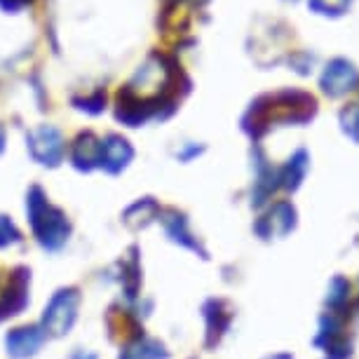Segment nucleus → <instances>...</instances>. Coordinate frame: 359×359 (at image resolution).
I'll list each match as a JSON object with an SVG mask.
<instances>
[{"label": "nucleus", "mask_w": 359, "mask_h": 359, "mask_svg": "<svg viewBox=\"0 0 359 359\" xmlns=\"http://www.w3.org/2000/svg\"><path fill=\"white\" fill-rule=\"evenodd\" d=\"M317 111V101L306 92L284 90L261 97L249 108L245 130L252 137H261L273 123H308Z\"/></svg>", "instance_id": "obj_1"}, {"label": "nucleus", "mask_w": 359, "mask_h": 359, "mask_svg": "<svg viewBox=\"0 0 359 359\" xmlns=\"http://www.w3.org/2000/svg\"><path fill=\"white\" fill-rule=\"evenodd\" d=\"M26 212H29L33 233L38 235L40 245L47 249H59L66 245L71 233L66 214L62 209L52 207L40 188H31L29 200H26Z\"/></svg>", "instance_id": "obj_2"}, {"label": "nucleus", "mask_w": 359, "mask_h": 359, "mask_svg": "<svg viewBox=\"0 0 359 359\" xmlns=\"http://www.w3.org/2000/svg\"><path fill=\"white\" fill-rule=\"evenodd\" d=\"M78 303H80V296H78L76 289L57 291V294L52 296L50 306L45 308V315H43L45 334H52V336L69 334V329L73 327L76 315H78Z\"/></svg>", "instance_id": "obj_3"}, {"label": "nucleus", "mask_w": 359, "mask_h": 359, "mask_svg": "<svg viewBox=\"0 0 359 359\" xmlns=\"http://www.w3.org/2000/svg\"><path fill=\"white\" fill-rule=\"evenodd\" d=\"M29 153L31 158L45 167H57L64 158V137L59 130L50 125H43L38 130L29 132Z\"/></svg>", "instance_id": "obj_4"}, {"label": "nucleus", "mask_w": 359, "mask_h": 359, "mask_svg": "<svg viewBox=\"0 0 359 359\" xmlns=\"http://www.w3.org/2000/svg\"><path fill=\"white\" fill-rule=\"evenodd\" d=\"M322 90L329 97H343L359 85V71L348 59H334L322 73Z\"/></svg>", "instance_id": "obj_5"}, {"label": "nucleus", "mask_w": 359, "mask_h": 359, "mask_svg": "<svg viewBox=\"0 0 359 359\" xmlns=\"http://www.w3.org/2000/svg\"><path fill=\"white\" fill-rule=\"evenodd\" d=\"M294 226H296V209L291 207L289 202H277V205L256 223V233L270 240V237L287 235L289 230H294Z\"/></svg>", "instance_id": "obj_6"}, {"label": "nucleus", "mask_w": 359, "mask_h": 359, "mask_svg": "<svg viewBox=\"0 0 359 359\" xmlns=\"http://www.w3.org/2000/svg\"><path fill=\"white\" fill-rule=\"evenodd\" d=\"M132 155H134L132 146L123 137H118V134H111V137L101 141L99 167H104L108 174H118L130 165Z\"/></svg>", "instance_id": "obj_7"}, {"label": "nucleus", "mask_w": 359, "mask_h": 359, "mask_svg": "<svg viewBox=\"0 0 359 359\" xmlns=\"http://www.w3.org/2000/svg\"><path fill=\"white\" fill-rule=\"evenodd\" d=\"M43 341H45V331H40L38 327H22L10 331L8 338H5V345H8V352L12 357L24 359L36 355Z\"/></svg>", "instance_id": "obj_8"}, {"label": "nucleus", "mask_w": 359, "mask_h": 359, "mask_svg": "<svg viewBox=\"0 0 359 359\" xmlns=\"http://www.w3.org/2000/svg\"><path fill=\"white\" fill-rule=\"evenodd\" d=\"M99 155H101V141L94 139V134L87 132L83 137H78L76 146H73V165L90 172V169L99 167Z\"/></svg>", "instance_id": "obj_9"}, {"label": "nucleus", "mask_w": 359, "mask_h": 359, "mask_svg": "<svg viewBox=\"0 0 359 359\" xmlns=\"http://www.w3.org/2000/svg\"><path fill=\"white\" fill-rule=\"evenodd\" d=\"M306 169H308V153L298 151L294 158L287 162V167L277 174L280 176V186H284L287 191H296L298 184L303 181V176H306Z\"/></svg>", "instance_id": "obj_10"}, {"label": "nucleus", "mask_w": 359, "mask_h": 359, "mask_svg": "<svg viewBox=\"0 0 359 359\" xmlns=\"http://www.w3.org/2000/svg\"><path fill=\"white\" fill-rule=\"evenodd\" d=\"M165 228H167V235L172 237L174 242H181L184 247H191L193 252H202L200 242L193 240V235L188 233V226H186V219L181 214L176 212H169L167 219H165ZM202 256H205V252H202Z\"/></svg>", "instance_id": "obj_11"}, {"label": "nucleus", "mask_w": 359, "mask_h": 359, "mask_svg": "<svg viewBox=\"0 0 359 359\" xmlns=\"http://www.w3.org/2000/svg\"><path fill=\"white\" fill-rule=\"evenodd\" d=\"M167 352L165 348L158 343V341H137L134 345H130L123 355H120V359H165Z\"/></svg>", "instance_id": "obj_12"}, {"label": "nucleus", "mask_w": 359, "mask_h": 359, "mask_svg": "<svg viewBox=\"0 0 359 359\" xmlns=\"http://www.w3.org/2000/svg\"><path fill=\"white\" fill-rule=\"evenodd\" d=\"M352 0H310V10H315L317 15L327 17H341L343 12H348Z\"/></svg>", "instance_id": "obj_13"}, {"label": "nucleus", "mask_w": 359, "mask_h": 359, "mask_svg": "<svg viewBox=\"0 0 359 359\" xmlns=\"http://www.w3.org/2000/svg\"><path fill=\"white\" fill-rule=\"evenodd\" d=\"M341 127L352 141L359 144V101L341 111Z\"/></svg>", "instance_id": "obj_14"}, {"label": "nucleus", "mask_w": 359, "mask_h": 359, "mask_svg": "<svg viewBox=\"0 0 359 359\" xmlns=\"http://www.w3.org/2000/svg\"><path fill=\"white\" fill-rule=\"evenodd\" d=\"M205 313H207V320H209V345H212L214 341V334H216V341H219V336L223 334V329L228 327V313H221V303L219 301H214V313L216 317L212 315V310L205 308Z\"/></svg>", "instance_id": "obj_15"}, {"label": "nucleus", "mask_w": 359, "mask_h": 359, "mask_svg": "<svg viewBox=\"0 0 359 359\" xmlns=\"http://www.w3.org/2000/svg\"><path fill=\"white\" fill-rule=\"evenodd\" d=\"M19 240H22V235H19V230L15 228V223H12L8 216H0V249L15 245Z\"/></svg>", "instance_id": "obj_16"}, {"label": "nucleus", "mask_w": 359, "mask_h": 359, "mask_svg": "<svg viewBox=\"0 0 359 359\" xmlns=\"http://www.w3.org/2000/svg\"><path fill=\"white\" fill-rule=\"evenodd\" d=\"M348 291H350V284L341 280V277H336L334 282H331V294H329V306L331 308H341L343 306V301L348 298Z\"/></svg>", "instance_id": "obj_17"}, {"label": "nucleus", "mask_w": 359, "mask_h": 359, "mask_svg": "<svg viewBox=\"0 0 359 359\" xmlns=\"http://www.w3.org/2000/svg\"><path fill=\"white\" fill-rule=\"evenodd\" d=\"M76 104H83V106H78V108H83V111H90V113H101V111H104L106 99H104V94H97V97H94V99H87V101H76Z\"/></svg>", "instance_id": "obj_18"}, {"label": "nucleus", "mask_w": 359, "mask_h": 359, "mask_svg": "<svg viewBox=\"0 0 359 359\" xmlns=\"http://www.w3.org/2000/svg\"><path fill=\"white\" fill-rule=\"evenodd\" d=\"M26 3H31V0H0V8L8 12H17L19 8H24Z\"/></svg>", "instance_id": "obj_19"}, {"label": "nucleus", "mask_w": 359, "mask_h": 359, "mask_svg": "<svg viewBox=\"0 0 359 359\" xmlns=\"http://www.w3.org/2000/svg\"><path fill=\"white\" fill-rule=\"evenodd\" d=\"M3 148H5V130L0 127V153H3Z\"/></svg>", "instance_id": "obj_20"}]
</instances>
